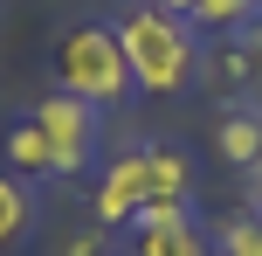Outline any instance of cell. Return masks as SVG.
I'll return each instance as SVG.
<instances>
[{
	"instance_id": "obj_3",
	"label": "cell",
	"mask_w": 262,
	"mask_h": 256,
	"mask_svg": "<svg viewBox=\"0 0 262 256\" xmlns=\"http://www.w3.org/2000/svg\"><path fill=\"white\" fill-rule=\"evenodd\" d=\"M28 118L49 132L55 173H83V160H90V146H97V104H83V97H69V90H49V97H35Z\"/></svg>"
},
{
	"instance_id": "obj_2",
	"label": "cell",
	"mask_w": 262,
	"mask_h": 256,
	"mask_svg": "<svg viewBox=\"0 0 262 256\" xmlns=\"http://www.w3.org/2000/svg\"><path fill=\"white\" fill-rule=\"evenodd\" d=\"M55 90L83 97V104H97V111L118 104L131 90V63L118 49V28H104V21L62 28V42H55Z\"/></svg>"
},
{
	"instance_id": "obj_13",
	"label": "cell",
	"mask_w": 262,
	"mask_h": 256,
	"mask_svg": "<svg viewBox=\"0 0 262 256\" xmlns=\"http://www.w3.org/2000/svg\"><path fill=\"white\" fill-rule=\"evenodd\" d=\"M152 7H166V14H193V0H152Z\"/></svg>"
},
{
	"instance_id": "obj_1",
	"label": "cell",
	"mask_w": 262,
	"mask_h": 256,
	"mask_svg": "<svg viewBox=\"0 0 262 256\" xmlns=\"http://www.w3.org/2000/svg\"><path fill=\"white\" fill-rule=\"evenodd\" d=\"M118 28V49L131 63V90H152V97H172L193 83V63H200V42H193V21L186 14H166L152 7V0H138V7L124 14Z\"/></svg>"
},
{
	"instance_id": "obj_8",
	"label": "cell",
	"mask_w": 262,
	"mask_h": 256,
	"mask_svg": "<svg viewBox=\"0 0 262 256\" xmlns=\"http://www.w3.org/2000/svg\"><path fill=\"white\" fill-rule=\"evenodd\" d=\"M145 166H152V201H186V180H193L186 152H172V146H145Z\"/></svg>"
},
{
	"instance_id": "obj_7",
	"label": "cell",
	"mask_w": 262,
	"mask_h": 256,
	"mask_svg": "<svg viewBox=\"0 0 262 256\" xmlns=\"http://www.w3.org/2000/svg\"><path fill=\"white\" fill-rule=\"evenodd\" d=\"M214 146H221L228 166H242V173H249V166L262 160V118H255V111H228L221 132H214Z\"/></svg>"
},
{
	"instance_id": "obj_4",
	"label": "cell",
	"mask_w": 262,
	"mask_h": 256,
	"mask_svg": "<svg viewBox=\"0 0 262 256\" xmlns=\"http://www.w3.org/2000/svg\"><path fill=\"white\" fill-rule=\"evenodd\" d=\"M131 229H138V256H214V235L186 215V201H145Z\"/></svg>"
},
{
	"instance_id": "obj_6",
	"label": "cell",
	"mask_w": 262,
	"mask_h": 256,
	"mask_svg": "<svg viewBox=\"0 0 262 256\" xmlns=\"http://www.w3.org/2000/svg\"><path fill=\"white\" fill-rule=\"evenodd\" d=\"M0 152H7V173L14 180H49L55 173V146H49V132H41L35 118H21L7 139H0Z\"/></svg>"
},
{
	"instance_id": "obj_9",
	"label": "cell",
	"mask_w": 262,
	"mask_h": 256,
	"mask_svg": "<svg viewBox=\"0 0 262 256\" xmlns=\"http://www.w3.org/2000/svg\"><path fill=\"white\" fill-rule=\"evenodd\" d=\"M255 14H262V0H193L186 21H193V28H214V35H242Z\"/></svg>"
},
{
	"instance_id": "obj_12",
	"label": "cell",
	"mask_w": 262,
	"mask_h": 256,
	"mask_svg": "<svg viewBox=\"0 0 262 256\" xmlns=\"http://www.w3.org/2000/svg\"><path fill=\"white\" fill-rule=\"evenodd\" d=\"M249 201H255V208H262V160H255V166H249Z\"/></svg>"
},
{
	"instance_id": "obj_5",
	"label": "cell",
	"mask_w": 262,
	"mask_h": 256,
	"mask_svg": "<svg viewBox=\"0 0 262 256\" xmlns=\"http://www.w3.org/2000/svg\"><path fill=\"white\" fill-rule=\"evenodd\" d=\"M145 201H152V166H145V152H124V160L104 166V180H97V194H90V215H97V229H118Z\"/></svg>"
},
{
	"instance_id": "obj_11",
	"label": "cell",
	"mask_w": 262,
	"mask_h": 256,
	"mask_svg": "<svg viewBox=\"0 0 262 256\" xmlns=\"http://www.w3.org/2000/svg\"><path fill=\"white\" fill-rule=\"evenodd\" d=\"M214 256H262V215H235L214 235Z\"/></svg>"
},
{
	"instance_id": "obj_10",
	"label": "cell",
	"mask_w": 262,
	"mask_h": 256,
	"mask_svg": "<svg viewBox=\"0 0 262 256\" xmlns=\"http://www.w3.org/2000/svg\"><path fill=\"white\" fill-rule=\"evenodd\" d=\"M28 222H35V201H28V180L0 173V249H7V243H21V235H28Z\"/></svg>"
}]
</instances>
